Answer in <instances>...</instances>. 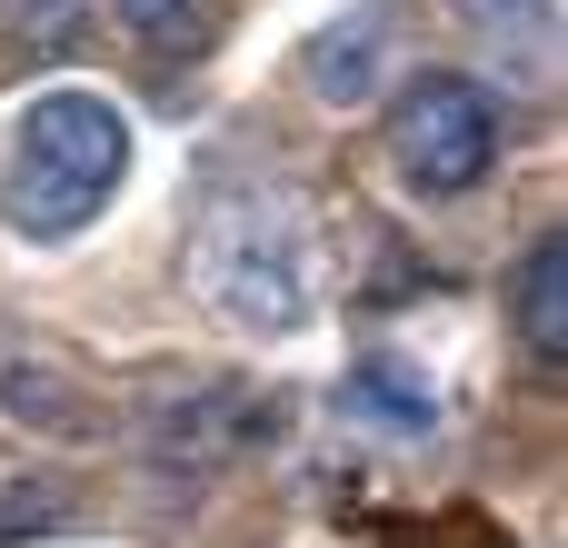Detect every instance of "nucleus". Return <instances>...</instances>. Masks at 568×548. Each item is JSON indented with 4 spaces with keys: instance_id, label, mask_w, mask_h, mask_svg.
Segmentation results:
<instances>
[{
    "instance_id": "obj_5",
    "label": "nucleus",
    "mask_w": 568,
    "mask_h": 548,
    "mask_svg": "<svg viewBox=\"0 0 568 548\" xmlns=\"http://www.w3.org/2000/svg\"><path fill=\"white\" fill-rule=\"evenodd\" d=\"M0 419L30 429V439H70V449L110 439L100 379L70 349H50V339H0Z\"/></svg>"
},
{
    "instance_id": "obj_7",
    "label": "nucleus",
    "mask_w": 568,
    "mask_h": 548,
    "mask_svg": "<svg viewBox=\"0 0 568 548\" xmlns=\"http://www.w3.org/2000/svg\"><path fill=\"white\" fill-rule=\"evenodd\" d=\"M509 319H519V349H529L539 369L568 359V240L559 230L519 250V270H509Z\"/></svg>"
},
{
    "instance_id": "obj_1",
    "label": "nucleus",
    "mask_w": 568,
    "mask_h": 548,
    "mask_svg": "<svg viewBox=\"0 0 568 548\" xmlns=\"http://www.w3.org/2000/svg\"><path fill=\"white\" fill-rule=\"evenodd\" d=\"M190 290L230 329H300L320 309V230L300 190L230 180L190 210Z\"/></svg>"
},
{
    "instance_id": "obj_6",
    "label": "nucleus",
    "mask_w": 568,
    "mask_h": 548,
    "mask_svg": "<svg viewBox=\"0 0 568 548\" xmlns=\"http://www.w3.org/2000/svg\"><path fill=\"white\" fill-rule=\"evenodd\" d=\"M339 409H349L359 429H379V439H429V429H439V389H429V369H419V359H399V349L349 359Z\"/></svg>"
},
{
    "instance_id": "obj_12",
    "label": "nucleus",
    "mask_w": 568,
    "mask_h": 548,
    "mask_svg": "<svg viewBox=\"0 0 568 548\" xmlns=\"http://www.w3.org/2000/svg\"><path fill=\"white\" fill-rule=\"evenodd\" d=\"M60 519H70V489H30V479L0 489V539H20V529H60Z\"/></svg>"
},
{
    "instance_id": "obj_9",
    "label": "nucleus",
    "mask_w": 568,
    "mask_h": 548,
    "mask_svg": "<svg viewBox=\"0 0 568 548\" xmlns=\"http://www.w3.org/2000/svg\"><path fill=\"white\" fill-rule=\"evenodd\" d=\"M379 70H389V30H379V20L320 30V40H310V90H320L329 110H359V100L379 90Z\"/></svg>"
},
{
    "instance_id": "obj_4",
    "label": "nucleus",
    "mask_w": 568,
    "mask_h": 548,
    "mask_svg": "<svg viewBox=\"0 0 568 548\" xmlns=\"http://www.w3.org/2000/svg\"><path fill=\"white\" fill-rule=\"evenodd\" d=\"M140 439H150L160 469H230V459L280 439V399L250 389V379H190V389L140 409Z\"/></svg>"
},
{
    "instance_id": "obj_8",
    "label": "nucleus",
    "mask_w": 568,
    "mask_h": 548,
    "mask_svg": "<svg viewBox=\"0 0 568 548\" xmlns=\"http://www.w3.org/2000/svg\"><path fill=\"white\" fill-rule=\"evenodd\" d=\"M459 20H469L499 60H519L529 80L559 70V0H459Z\"/></svg>"
},
{
    "instance_id": "obj_11",
    "label": "nucleus",
    "mask_w": 568,
    "mask_h": 548,
    "mask_svg": "<svg viewBox=\"0 0 568 548\" xmlns=\"http://www.w3.org/2000/svg\"><path fill=\"white\" fill-rule=\"evenodd\" d=\"M80 20H90V0H10V30H20L30 50H70Z\"/></svg>"
},
{
    "instance_id": "obj_3",
    "label": "nucleus",
    "mask_w": 568,
    "mask_h": 548,
    "mask_svg": "<svg viewBox=\"0 0 568 548\" xmlns=\"http://www.w3.org/2000/svg\"><path fill=\"white\" fill-rule=\"evenodd\" d=\"M389 160H399V180L429 190V200L479 190L489 160H499V110H489V90H479V80H449V70L409 80L399 110H389Z\"/></svg>"
},
{
    "instance_id": "obj_2",
    "label": "nucleus",
    "mask_w": 568,
    "mask_h": 548,
    "mask_svg": "<svg viewBox=\"0 0 568 548\" xmlns=\"http://www.w3.org/2000/svg\"><path fill=\"white\" fill-rule=\"evenodd\" d=\"M120 180H130V120L90 90H50V100H30V120L0 160V230L30 250H60L120 200Z\"/></svg>"
},
{
    "instance_id": "obj_10",
    "label": "nucleus",
    "mask_w": 568,
    "mask_h": 548,
    "mask_svg": "<svg viewBox=\"0 0 568 548\" xmlns=\"http://www.w3.org/2000/svg\"><path fill=\"white\" fill-rule=\"evenodd\" d=\"M110 20H120L140 50L180 60V50H200V40L220 30V0H110Z\"/></svg>"
}]
</instances>
